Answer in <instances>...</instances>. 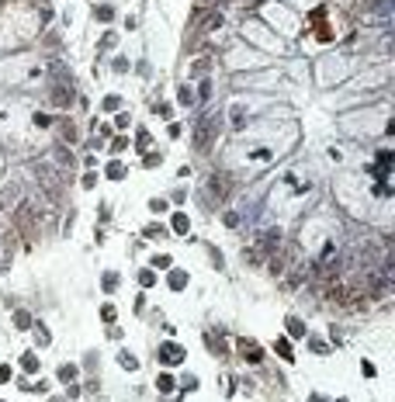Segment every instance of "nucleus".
Returning a JSON list of instances; mask_svg holds the SVG:
<instances>
[{
    "label": "nucleus",
    "instance_id": "9d476101",
    "mask_svg": "<svg viewBox=\"0 0 395 402\" xmlns=\"http://www.w3.org/2000/svg\"><path fill=\"white\" fill-rule=\"evenodd\" d=\"M21 364H24V371H38V368H35V357H31V354H28V357L21 360Z\"/></svg>",
    "mask_w": 395,
    "mask_h": 402
},
{
    "label": "nucleus",
    "instance_id": "39448f33",
    "mask_svg": "<svg viewBox=\"0 0 395 402\" xmlns=\"http://www.w3.org/2000/svg\"><path fill=\"white\" fill-rule=\"evenodd\" d=\"M118 360H122V368H129V371H135V368H139V360H135L132 354H122Z\"/></svg>",
    "mask_w": 395,
    "mask_h": 402
},
{
    "label": "nucleus",
    "instance_id": "0eeeda50",
    "mask_svg": "<svg viewBox=\"0 0 395 402\" xmlns=\"http://www.w3.org/2000/svg\"><path fill=\"white\" fill-rule=\"evenodd\" d=\"M104 288H108V291L118 288V274H104Z\"/></svg>",
    "mask_w": 395,
    "mask_h": 402
},
{
    "label": "nucleus",
    "instance_id": "6e6552de",
    "mask_svg": "<svg viewBox=\"0 0 395 402\" xmlns=\"http://www.w3.org/2000/svg\"><path fill=\"white\" fill-rule=\"evenodd\" d=\"M174 229H177V232H184V229H187V219H184V215H177V219H174Z\"/></svg>",
    "mask_w": 395,
    "mask_h": 402
},
{
    "label": "nucleus",
    "instance_id": "f257e3e1",
    "mask_svg": "<svg viewBox=\"0 0 395 402\" xmlns=\"http://www.w3.org/2000/svg\"><path fill=\"white\" fill-rule=\"evenodd\" d=\"M219 129H222V118H219V114L201 118V125L194 129V146H198V149H208V146H212V139L219 135Z\"/></svg>",
    "mask_w": 395,
    "mask_h": 402
},
{
    "label": "nucleus",
    "instance_id": "423d86ee",
    "mask_svg": "<svg viewBox=\"0 0 395 402\" xmlns=\"http://www.w3.org/2000/svg\"><path fill=\"white\" fill-rule=\"evenodd\" d=\"M56 159H59V163H63V167H66V170H69V167H73V159H69V153H63V149H56Z\"/></svg>",
    "mask_w": 395,
    "mask_h": 402
},
{
    "label": "nucleus",
    "instance_id": "7ed1b4c3",
    "mask_svg": "<svg viewBox=\"0 0 395 402\" xmlns=\"http://www.w3.org/2000/svg\"><path fill=\"white\" fill-rule=\"evenodd\" d=\"M225 191H229V187H225V180H222L219 174H212V177H208V184H205V198H208V205H219V201L225 198Z\"/></svg>",
    "mask_w": 395,
    "mask_h": 402
},
{
    "label": "nucleus",
    "instance_id": "f03ea898",
    "mask_svg": "<svg viewBox=\"0 0 395 402\" xmlns=\"http://www.w3.org/2000/svg\"><path fill=\"white\" fill-rule=\"evenodd\" d=\"M38 180H42V187H45V194H49V198L63 201V180L56 177V170H49V167H38Z\"/></svg>",
    "mask_w": 395,
    "mask_h": 402
},
{
    "label": "nucleus",
    "instance_id": "20e7f679",
    "mask_svg": "<svg viewBox=\"0 0 395 402\" xmlns=\"http://www.w3.org/2000/svg\"><path fill=\"white\" fill-rule=\"evenodd\" d=\"M160 360H167V364H180V360H184V350L174 347V343H167V347L160 350Z\"/></svg>",
    "mask_w": 395,
    "mask_h": 402
},
{
    "label": "nucleus",
    "instance_id": "1a4fd4ad",
    "mask_svg": "<svg viewBox=\"0 0 395 402\" xmlns=\"http://www.w3.org/2000/svg\"><path fill=\"white\" fill-rule=\"evenodd\" d=\"M18 326H31V315L28 312H18Z\"/></svg>",
    "mask_w": 395,
    "mask_h": 402
}]
</instances>
